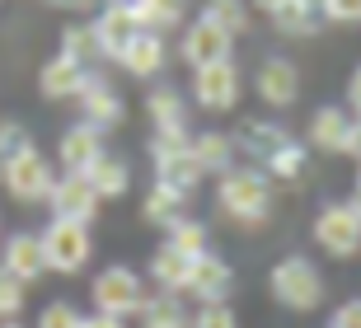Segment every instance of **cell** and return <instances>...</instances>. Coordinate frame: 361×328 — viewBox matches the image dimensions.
Segmentation results:
<instances>
[{
	"label": "cell",
	"instance_id": "obj_14",
	"mask_svg": "<svg viewBox=\"0 0 361 328\" xmlns=\"http://www.w3.org/2000/svg\"><path fill=\"white\" fill-rule=\"evenodd\" d=\"M47 207H52L56 221L94 225V216H99V207H104V197L94 193V183L85 178V174H56V188H52V197H47Z\"/></svg>",
	"mask_w": 361,
	"mask_h": 328
},
{
	"label": "cell",
	"instance_id": "obj_34",
	"mask_svg": "<svg viewBox=\"0 0 361 328\" xmlns=\"http://www.w3.org/2000/svg\"><path fill=\"white\" fill-rule=\"evenodd\" d=\"M192 328H240V319H235L230 300H221V305H197V315H192Z\"/></svg>",
	"mask_w": 361,
	"mask_h": 328
},
{
	"label": "cell",
	"instance_id": "obj_29",
	"mask_svg": "<svg viewBox=\"0 0 361 328\" xmlns=\"http://www.w3.org/2000/svg\"><path fill=\"white\" fill-rule=\"evenodd\" d=\"M132 10L150 33H169V28L188 24V0H132Z\"/></svg>",
	"mask_w": 361,
	"mask_h": 328
},
{
	"label": "cell",
	"instance_id": "obj_11",
	"mask_svg": "<svg viewBox=\"0 0 361 328\" xmlns=\"http://www.w3.org/2000/svg\"><path fill=\"white\" fill-rule=\"evenodd\" d=\"M352 127H357V118H352L343 104H324V108H314L310 122H305V145L314 155H348L352 150Z\"/></svg>",
	"mask_w": 361,
	"mask_h": 328
},
{
	"label": "cell",
	"instance_id": "obj_4",
	"mask_svg": "<svg viewBox=\"0 0 361 328\" xmlns=\"http://www.w3.org/2000/svg\"><path fill=\"white\" fill-rule=\"evenodd\" d=\"M310 235H314L319 253H329V258H338V262H348V258H357V253H361V216L352 211L348 197L324 202V207L314 211Z\"/></svg>",
	"mask_w": 361,
	"mask_h": 328
},
{
	"label": "cell",
	"instance_id": "obj_45",
	"mask_svg": "<svg viewBox=\"0 0 361 328\" xmlns=\"http://www.w3.org/2000/svg\"><path fill=\"white\" fill-rule=\"evenodd\" d=\"M5 164H10V159H5V150H0V178H5Z\"/></svg>",
	"mask_w": 361,
	"mask_h": 328
},
{
	"label": "cell",
	"instance_id": "obj_15",
	"mask_svg": "<svg viewBox=\"0 0 361 328\" xmlns=\"http://www.w3.org/2000/svg\"><path fill=\"white\" fill-rule=\"evenodd\" d=\"M230 136H235V145H240L244 164H258V169H268V159L277 155L281 145L295 141L291 131L281 127V122H272V118H244Z\"/></svg>",
	"mask_w": 361,
	"mask_h": 328
},
{
	"label": "cell",
	"instance_id": "obj_24",
	"mask_svg": "<svg viewBox=\"0 0 361 328\" xmlns=\"http://www.w3.org/2000/svg\"><path fill=\"white\" fill-rule=\"evenodd\" d=\"M192 253H183V249H174V244H160V249L150 253V267H146V277L155 281V291H178L183 296V286H188V277H192Z\"/></svg>",
	"mask_w": 361,
	"mask_h": 328
},
{
	"label": "cell",
	"instance_id": "obj_16",
	"mask_svg": "<svg viewBox=\"0 0 361 328\" xmlns=\"http://www.w3.org/2000/svg\"><path fill=\"white\" fill-rule=\"evenodd\" d=\"M230 291H235V267H230L221 253H202V258L192 262V277H188V286H183V300L221 305V300H230Z\"/></svg>",
	"mask_w": 361,
	"mask_h": 328
},
{
	"label": "cell",
	"instance_id": "obj_5",
	"mask_svg": "<svg viewBox=\"0 0 361 328\" xmlns=\"http://www.w3.org/2000/svg\"><path fill=\"white\" fill-rule=\"evenodd\" d=\"M42 253H47V272H61V277H75L90 267L94 258V235L85 221H47L42 230Z\"/></svg>",
	"mask_w": 361,
	"mask_h": 328
},
{
	"label": "cell",
	"instance_id": "obj_3",
	"mask_svg": "<svg viewBox=\"0 0 361 328\" xmlns=\"http://www.w3.org/2000/svg\"><path fill=\"white\" fill-rule=\"evenodd\" d=\"M146 277L127 267V262H108L104 272H94V286H90V300H94V315H108V319H136L141 305H146Z\"/></svg>",
	"mask_w": 361,
	"mask_h": 328
},
{
	"label": "cell",
	"instance_id": "obj_33",
	"mask_svg": "<svg viewBox=\"0 0 361 328\" xmlns=\"http://www.w3.org/2000/svg\"><path fill=\"white\" fill-rule=\"evenodd\" d=\"M80 324H85V315L71 300H47L38 310V324L33 328H80Z\"/></svg>",
	"mask_w": 361,
	"mask_h": 328
},
{
	"label": "cell",
	"instance_id": "obj_44",
	"mask_svg": "<svg viewBox=\"0 0 361 328\" xmlns=\"http://www.w3.org/2000/svg\"><path fill=\"white\" fill-rule=\"evenodd\" d=\"M0 328H24V324H19V319H5V324H0Z\"/></svg>",
	"mask_w": 361,
	"mask_h": 328
},
{
	"label": "cell",
	"instance_id": "obj_8",
	"mask_svg": "<svg viewBox=\"0 0 361 328\" xmlns=\"http://www.w3.org/2000/svg\"><path fill=\"white\" fill-rule=\"evenodd\" d=\"M150 169L160 183H174L183 193H197L207 178L192 155V136H150Z\"/></svg>",
	"mask_w": 361,
	"mask_h": 328
},
{
	"label": "cell",
	"instance_id": "obj_43",
	"mask_svg": "<svg viewBox=\"0 0 361 328\" xmlns=\"http://www.w3.org/2000/svg\"><path fill=\"white\" fill-rule=\"evenodd\" d=\"M348 202H352V211H357V216H361V178H357V188H352V193H348Z\"/></svg>",
	"mask_w": 361,
	"mask_h": 328
},
{
	"label": "cell",
	"instance_id": "obj_20",
	"mask_svg": "<svg viewBox=\"0 0 361 328\" xmlns=\"http://www.w3.org/2000/svg\"><path fill=\"white\" fill-rule=\"evenodd\" d=\"M0 267L14 272L24 286H33L38 277H47V253H42V235L33 230H19V235L5 239V253H0Z\"/></svg>",
	"mask_w": 361,
	"mask_h": 328
},
{
	"label": "cell",
	"instance_id": "obj_10",
	"mask_svg": "<svg viewBox=\"0 0 361 328\" xmlns=\"http://www.w3.org/2000/svg\"><path fill=\"white\" fill-rule=\"evenodd\" d=\"M178 56H183L188 71H197V66H212V61H230L235 56V38H230L226 28H216L212 19H188L178 28Z\"/></svg>",
	"mask_w": 361,
	"mask_h": 328
},
{
	"label": "cell",
	"instance_id": "obj_37",
	"mask_svg": "<svg viewBox=\"0 0 361 328\" xmlns=\"http://www.w3.org/2000/svg\"><path fill=\"white\" fill-rule=\"evenodd\" d=\"M343 108H348L352 118H361V61L352 66V75H348V90H343Z\"/></svg>",
	"mask_w": 361,
	"mask_h": 328
},
{
	"label": "cell",
	"instance_id": "obj_41",
	"mask_svg": "<svg viewBox=\"0 0 361 328\" xmlns=\"http://www.w3.org/2000/svg\"><path fill=\"white\" fill-rule=\"evenodd\" d=\"M348 155L361 164V118H357V127H352V150H348Z\"/></svg>",
	"mask_w": 361,
	"mask_h": 328
},
{
	"label": "cell",
	"instance_id": "obj_2",
	"mask_svg": "<svg viewBox=\"0 0 361 328\" xmlns=\"http://www.w3.org/2000/svg\"><path fill=\"white\" fill-rule=\"evenodd\" d=\"M268 291H272V300H277L281 310H291V315H310V310H319L324 296H329L319 262L305 258V253H286L281 262H272Z\"/></svg>",
	"mask_w": 361,
	"mask_h": 328
},
{
	"label": "cell",
	"instance_id": "obj_28",
	"mask_svg": "<svg viewBox=\"0 0 361 328\" xmlns=\"http://www.w3.org/2000/svg\"><path fill=\"white\" fill-rule=\"evenodd\" d=\"M61 56H71L75 66H85V71H94V66L104 61V47H99V38H94V24H85V19H75V24L61 28V47H56Z\"/></svg>",
	"mask_w": 361,
	"mask_h": 328
},
{
	"label": "cell",
	"instance_id": "obj_18",
	"mask_svg": "<svg viewBox=\"0 0 361 328\" xmlns=\"http://www.w3.org/2000/svg\"><path fill=\"white\" fill-rule=\"evenodd\" d=\"M104 131H94L90 122H71L61 136H56V164L61 174H90L94 159L104 155Z\"/></svg>",
	"mask_w": 361,
	"mask_h": 328
},
{
	"label": "cell",
	"instance_id": "obj_40",
	"mask_svg": "<svg viewBox=\"0 0 361 328\" xmlns=\"http://www.w3.org/2000/svg\"><path fill=\"white\" fill-rule=\"evenodd\" d=\"M80 328H127V324H122V319H108V315H85Z\"/></svg>",
	"mask_w": 361,
	"mask_h": 328
},
{
	"label": "cell",
	"instance_id": "obj_38",
	"mask_svg": "<svg viewBox=\"0 0 361 328\" xmlns=\"http://www.w3.org/2000/svg\"><path fill=\"white\" fill-rule=\"evenodd\" d=\"M329 328H361V300H343L329 319Z\"/></svg>",
	"mask_w": 361,
	"mask_h": 328
},
{
	"label": "cell",
	"instance_id": "obj_7",
	"mask_svg": "<svg viewBox=\"0 0 361 328\" xmlns=\"http://www.w3.org/2000/svg\"><path fill=\"white\" fill-rule=\"evenodd\" d=\"M192 104L202 108V113H235L240 108V94H244V75L240 66H235V56L230 61H212V66H197L192 71Z\"/></svg>",
	"mask_w": 361,
	"mask_h": 328
},
{
	"label": "cell",
	"instance_id": "obj_9",
	"mask_svg": "<svg viewBox=\"0 0 361 328\" xmlns=\"http://www.w3.org/2000/svg\"><path fill=\"white\" fill-rule=\"evenodd\" d=\"M300 90H305V80H300V66L291 56H263L254 71V94L258 104H268L272 113H286V108L300 104Z\"/></svg>",
	"mask_w": 361,
	"mask_h": 328
},
{
	"label": "cell",
	"instance_id": "obj_42",
	"mask_svg": "<svg viewBox=\"0 0 361 328\" xmlns=\"http://www.w3.org/2000/svg\"><path fill=\"white\" fill-rule=\"evenodd\" d=\"M249 5H254V10H263V14H272L281 5V0H249Z\"/></svg>",
	"mask_w": 361,
	"mask_h": 328
},
{
	"label": "cell",
	"instance_id": "obj_21",
	"mask_svg": "<svg viewBox=\"0 0 361 328\" xmlns=\"http://www.w3.org/2000/svg\"><path fill=\"white\" fill-rule=\"evenodd\" d=\"M118 66L127 71L132 80H155L169 66V42H164V33H150V28H141L132 38V47L118 56Z\"/></svg>",
	"mask_w": 361,
	"mask_h": 328
},
{
	"label": "cell",
	"instance_id": "obj_1",
	"mask_svg": "<svg viewBox=\"0 0 361 328\" xmlns=\"http://www.w3.org/2000/svg\"><path fill=\"white\" fill-rule=\"evenodd\" d=\"M277 207V183L258 164H235L216 178V211L240 230H263Z\"/></svg>",
	"mask_w": 361,
	"mask_h": 328
},
{
	"label": "cell",
	"instance_id": "obj_26",
	"mask_svg": "<svg viewBox=\"0 0 361 328\" xmlns=\"http://www.w3.org/2000/svg\"><path fill=\"white\" fill-rule=\"evenodd\" d=\"M268 19H272V28H277L281 38H310V33H319V28H324L319 0H281Z\"/></svg>",
	"mask_w": 361,
	"mask_h": 328
},
{
	"label": "cell",
	"instance_id": "obj_23",
	"mask_svg": "<svg viewBox=\"0 0 361 328\" xmlns=\"http://www.w3.org/2000/svg\"><path fill=\"white\" fill-rule=\"evenodd\" d=\"M192 155H197L202 174L207 178H221L226 169H235L240 164V145H235V136L221 127H207V131H192Z\"/></svg>",
	"mask_w": 361,
	"mask_h": 328
},
{
	"label": "cell",
	"instance_id": "obj_13",
	"mask_svg": "<svg viewBox=\"0 0 361 328\" xmlns=\"http://www.w3.org/2000/svg\"><path fill=\"white\" fill-rule=\"evenodd\" d=\"M75 108H80V122H90L94 131H118L122 122H127V99L118 94V85L104 75H94L90 85H85V94L75 99Z\"/></svg>",
	"mask_w": 361,
	"mask_h": 328
},
{
	"label": "cell",
	"instance_id": "obj_12",
	"mask_svg": "<svg viewBox=\"0 0 361 328\" xmlns=\"http://www.w3.org/2000/svg\"><path fill=\"white\" fill-rule=\"evenodd\" d=\"M146 118H150V136H192V122H188L192 118V104L174 85H150Z\"/></svg>",
	"mask_w": 361,
	"mask_h": 328
},
{
	"label": "cell",
	"instance_id": "obj_30",
	"mask_svg": "<svg viewBox=\"0 0 361 328\" xmlns=\"http://www.w3.org/2000/svg\"><path fill=\"white\" fill-rule=\"evenodd\" d=\"M202 19H212L230 38H240V33L254 28V5L249 0H202Z\"/></svg>",
	"mask_w": 361,
	"mask_h": 328
},
{
	"label": "cell",
	"instance_id": "obj_31",
	"mask_svg": "<svg viewBox=\"0 0 361 328\" xmlns=\"http://www.w3.org/2000/svg\"><path fill=\"white\" fill-rule=\"evenodd\" d=\"M164 244H174V249H183V253H192V258H202V253H212V230L202 221H178L174 230H164Z\"/></svg>",
	"mask_w": 361,
	"mask_h": 328
},
{
	"label": "cell",
	"instance_id": "obj_25",
	"mask_svg": "<svg viewBox=\"0 0 361 328\" xmlns=\"http://www.w3.org/2000/svg\"><path fill=\"white\" fill-rule=\"evenodd\" d=\"M141 328H192V310L178 291H150L141 315H136Z\"/></svg>",
	"mask_w": 361,
	"mask_h": 328
},
{
	"label": "cell",
	"instance_id": "obj_35",
	"mask_svg": "<svg viewBox=\"0 0 361 328\" xmlns=\"http://www.w3.org/2000/svg\"><path fill=\"white\" fill-rule=\"evenodd\" d=\"M28 145H33V141H28V127H24V122H14V118L0 122V150H5V159H14L19 150H28Z\"/></svg>",
	"mask_w": 361,
	"mask_h": 328
},
{
	"label": "cell",
	"instance_id": "obj_46",
	"mask_svg": "<svg viewBox=\"0 0 361 328\" xmlns=\"http://www.w3.org/2000/svg\"><path fill=\"white\" fill-rule=\"evenodd\" d=\"M357 178H361V164H357Z\"/></svg>",
	"mask_w": 361,
	"mask_h": 328
},
{
	"label": "cell",
	"instance_id": "obj_27",
	"mask_svg": "<svg viewBox=\"0 0 361 328\" xmlns=\"http://www.w3.org/2000/svg\"><path fill=\"white\" fill-rule=\"evenodd\" d=\"M94 183V193L104 197V202H118V197H127L132 193V164L122 155H113V150H104V155L94 159V169L85 174Z\"/></svg>",
	"mask_w": 361,
	"mask_h": 328
},
{
	"label": "cell",
	"instance_id": "obj_36",
	"mask_svg": "<svg viewBox=\"0 0 361 328\" xmlns=\"http://www.w3.org/2000/svg\"><path fill=\"white\" fill-rule=\"evenodd\" d=\"M324 24H361V0H319Z\"/></svg>",
	"mask_w": 361,
	"mask_h": 328
},
{
	"label": "cell",
	"instance_id": "obj_6",
	"mask_svg": "<svg viewBox=\"0 0 361 328\" xmlns=\"http://www.w3.org/2000/svg\"><path fill=\"white\" fill-rule=\"evenodd\" d=\"M5 193L19 202V207H38V202H47L56 188V164L47 155H42L38 145H28V150H19V155L5 164Z\"/></svg>",
	"mask_w": 361,
	"mask_h": 328
},
{
	"label": "cell",
	"instance_id": "obj_39",
	"mask_svg": "<svg viewBox=\"0 0 361 328\" xmlns=\"http://www.w3.org/2000/svg\"><path fill=\"white\" fill-rule=\"evenodd\" d=\"M52 10H66V14H85V10H94V0H47Z\"/></svg>",
	"mask_w": 361,
	"mask_h": 328
},
{
	"label": "cell",
	"instance_id": "obj_19",
	"mask_svg": "<svg viewBox=\"0 0 361 328\" xmlns=\"http://www.w3.org/2000/svg\"><path fill=\"white\" fill-rule=\"evenodd\" d=\"M90 80H94V71H85V66H75L71 56L56 52L52 61H42V71H38V94L52 99V104H75Z\"/></svg>",
	"mask_w": 361,
	"mask_h": 328
},
{
	"label": "cell",
	"instance_id": "obj_17",
	"mask_svg": "<svg viewBox=\"0 0 361 328\" xmlns=\"http://www.w3.org/2000/svg\"><path fill=\"white\" fill-rule=\"evenodd\" d=\"M90 24H94L99 47H104V61H118L132 47V38L141 33V19H136L132 5H99V14H94Z\"/></svg>",
	"mask_w": 361,
	"mask_h": 328
},
{
	"label": "cell",
	"instance_id": "obj_22",
	"mask_svg": "<svg viewBox=\"0 0 361 328\" xmlns=\"http://www.w3.org/2000/svg\"><path fill=\"white\" fill-rule=\"evenodd\" d=\"M188 207H192V193H183V188H174V183H160V178L141 197V216H146L150 225H160V230H174L178 221H188Z\"/></svg>",
	"mask_w": 361,
	"mask_h": 328
},
{
	"label": "cell",
	"instance_id": "obj_32",
	"mask_svg": "<svg viewBox=\"0 0 361 328\" xmlns=\"http://www.w3.org/2000/svg\"><path fill=\"white\" fill-rule=\"evenodd\" d=\"M24 305H28V286L14 272L0 267V324H5V319H19V315H24Z\"/></svg>",
	"mask_w": 361,
	"mask_h": 328
}]
</instances>
